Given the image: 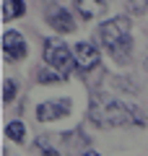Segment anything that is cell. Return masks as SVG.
<instances>
[{
  "instance_id": "cell-1",
  "label": "cell",
  "mask_w": 148,
  "mask_h": 156,
  "mask_svg": "<svg viewBox=\"0 0 148 156\" xmlns=\"http://www.w3.org/2000/svg\"><path fill=\"white\" fill-rule=\"evenodd\" d=\"M88 117L99 128H125V125H146V117L138 107L130 101H122L112 94L96 91L91 94V104H88Z\"/></svg>"
},
{
  "instance_id": "cell-2",
  "label": "cell",
  "mask_w": 148,
  "mask_h": 156,
  "mask_svg": "<svg viewBox=\"0 0 148 156\" xmlns=\"http://www.w3.org/2000/svg\"><path fill=\"white\" fill-rule=\"evenodd\" d=\"M99 39L104 50L112 55V60L125 65L130 60V50H132V26L127 16H117L112 21H104L99 29Z\"/></svg>"
},
{
  "instance_id": "cell-3",
  "label": "cell",
  "mask_w": 148,
  "mask_h": 156,
  "mask_svg": "<svg viewBox=\"0 0 148 156\" xmlns=\"http://www.w3.org/2000/svg\"><path fill=\"white\" fill-rule=\"evenodd\" d=\"M44 62H47L49 68L60 70L62 76H68L70 68L76 65L73 50H68V44L60 42V39H47V42H44Z\"/></svg>"
},
{
  "instance_id": "cell-4",
  "label": "cell",
  "mask_w": 148,
  "mask_h": 156,
  "mask_svg": "<svg viewBox=\"0 0 148 156\" xmlns=\"http://www.w3.org/2000/svg\"><path fill=\"white\" fill-rule=\"evenodd\" d=\"M73 60L78 70H93L99 65V50L93 42H78L73 47Z\"/></svg>"
},
{
  "instance_id": "cell-5",
  "label": "cell",
  "mask_w": 148,
  "mask_h": 156,
  "mask_svg": "<svg viewBox=\"0 0 148 156\" xmlns=\"http://www.w3.org/2000/svg\"><path fill=\"white\" fill-rule=\"evenodd\" d=\"M3 55H5L8 62H18V60L26 57V42H23V37L18 31H11L8 29L3 34Z\"/></svg>"
},
{
  "instance_id": "cell-6",
  "label": "cell",
  "mask_w": 148,
  "mask_h": 156,
  "mask_svg": "<svg viewBox=\"0 0 148 156\" xmlns=\"http://www.w3.org/2000/svg\"><path fill=\"white\" fill-rule=\"evenodd\" d=\"M68 112H70V99H52L37 107V120L39 122H52V120L65 117Z\"/></svg>"
},
{
  "instance_id": "cell-7",
  "label": "cell",
  "mask_w": 148,
  "mask_h": 156,
  "mask_svg": "<svg viewBox=\"0 0 148 156\" xmlns=\"http://www.w3.org/2000/svg\"><path fill=\"white\" fill-rule=\"evenodd\" d=\"M47 21H49V26L55 29V31H62V34L73 31V26H76L70 11H65V8H55L52 13H47Z\"/></svg>"
},
{
  "instance_id": "cell-8",
  "label": "cell",
  "mask_w": 148,
  "mask_h": 156,
  "mask_svg": "<svg viewBox=\"0 0 148 156\" xmlns=\"http://www.w3.org/2000/svg\"><path fill=\"white\" fill-rule=\"evenodd\" d=\"M104 0H76V11L81 13V18H86V21H91V18L101 16L104 13Z\"/></svg>"
},
{
  "instance_id": "cell-9",
  "label": "cell",
  "mask_w": 148,
  "mask_h": 156,
  "mask_svg": "<svg viewBox=\"0 0 148 156\" xmlns=\"http://www.w3.org/2000/svg\"><path fill=\"white\" fill-rule=\"evenodd\" d=\"M23 11H26L23 0H3V21H11V18L23 16Z\"/></svg>"
},
{
  "instance_id": "cell-10",
  "label": "cell",
  "mask_w": 148,
  "mask_h": 156,
  "mask_svg": "<svg viewBox=\"0 0 148 156\" xmlns=\"http://www.w3.org/2000/svg\"><path fill=\"white\" fill-rule=\"evenodd\" d=\"M68 76H62L60 70H55V68H42L39 70V76H37V81L39 83H62Z\"/></svg>"
},
{
  "instance_id": "cell-11",
  "label": "cell",
  "mask_w": 148,
  "mask_h": 156,
  "mask_svg": "<svg viewBox=\"0 0 148 156\" xmlns=\"http://www.w3.org/2000/svg\"><path fill=\"white\" fill-rule=\"evenodd\" d=\"M5 135H8L11 140H16V143H21V140H23V135H26V130H23V122H8Z\"/></svg>"
},
{
  "instance_id": "cell-12",
  "label": "cell",
  "mask_w": 148,
  "mask_h": 156,
  "mask_svg": "<svg viewBox=\"0 0 148 156\" xmlns=\"http://www.w3.org/2000/svg\"><path fill=\"white\" fill-rule=\"evenodd\" d=\"M127 11L132 16H143L148 13V0H127Z\"/></svg>"
},
{
  "instance_id": "cell-13",
  "label": "cell",
  "mask_w": 148,
  "mask_h": 156,
  "mask_svg": "<svg viewBox=\"0 0 148 156\" xmlns=\"http://www.w3.org/2000/svg\"><path fill=\"white\" fill-rule=\"evenodd\" d=\"M16 99V83H13V81H5V83H3V101H13Z\"/></svg>"
},
{
  "instance_id": "cell-14",
  "label": "cell",
  "mask_w": 148,
  "mask_h": 156,
  "mask_svg": "<svg viewBox=\"0 0 148 156\" xmlns=\"http://www.w3.org/2000/svg\"><path fill=\"white\" fill-rule=\"evenodd\" d=\"M44 156H60V154H57V151H52V148H47V151H44Z\"/></svg>"
},
{
  "instance_id": "cell-15",
  "label": "cell",
  "mask_w": 148,
  "mask_h": 156,
  "mask_svg": "<svg viewBox=\"0 0 148 156\" xmlns=\"http://www.w3.org/2000/svg\"><path fill=\"white\" fill-rule=\"evenodd\" d=\"M83 156H99V154H96V151H86V154H83Z\"/></svg>"
},
{
  "instance_id": "cell-16",
  "label": "cell",
  "mask_w": 148,
  "mask_h": 156,
  "mask_svg": "<svg viewBox=\"0 0 148 156\" xmlns=\"http://www.w3.org/2000/svg\"><path fill=\"white\" fill-rule=\"evenodd\" d=\"M44 3H57V0H44Z\"/></svg>"
}]
</instances>
